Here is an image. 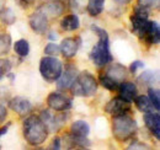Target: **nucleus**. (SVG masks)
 Listing matches in <instances>:
<instances>
[{
    "mask_svg": "<svg viewBox=\"0 0 160 150\" xmlns=\"http://www.w3.org/2000/svg\"><path fill=\"white\" fill-rule=\"evenodd\" d=\"M91 30L96 33L98 42L91 49L89 58L96 67H105L108 63L112 62V53L110 49V37L105 28H101L99 26L92 25Z\"/></svg>",
    "mask_w": 160,
    "mask_h": 150,
    "instance_id": "obj_1",
    "label": "nucleus"
},
{
    "mask_svg": "<svg viewBox=\"0 0 160 150\" xmlns=\"http://www.w3.org/2000/svg\"><path fill=\"white\" fill-rule=\"evenodd\" d=\"M48 132L40 116L31 114L23 121V138L32 147L43 144L48 138Z\"/></svg>",
    "mask_w": 160,
    "mask_h": 150,
    "instance_id": "obj_2",
    "label": "nucleus"
},
{
    "mask_svg": "<svg viewBox=\"0 0 160 150\" xmlns=\"http://www.w3.org/2000/svg\"><path fill=\"white\" fill-rule=\"evenodd\" d=\"M138 131V124L136 119L131 116V112L113 116L112 119V133L115 139L118 142H127L133 138Z\"/></svg>",
    "mask_w": 160,
    "mask_h": 150,
    "instance_id": "obj_3",
    "label": "nucleus"
},
{
    "mask_svg": "<svg viewBox=\"0 0 160 150\" xmlns=\"http://www.w3.org/2000/svg\"><path fill=\"white\" fill-rule=\"evenodd\" d=\"M99 84L95 76L89 72H84L78 74L73 84L70 85L72 95L75 97H91L96 94Z\"/></svg>",
    "mask_w": 160,
    "mask_h": 150,
    "instance_id": "obj_4",
    "label": "nucleus"
},
{
    "mask_svg": "<svg viewBox=\"0 0 160 150\" xmlns=\"http://www.w3.org/2000/svg\"><path fill=\"white\" fill-rule=\"evenodd\" d=\"M63 63L56 57H43L40 62V73L42 78L48 82L57 81L63 72Z\"/></svg>",
    "mask_w": 160,
    "mask_h": 150,
    "instance_id": "obj_5",
    "label": "nucleus"
},
{
    "mask_svg": "<svg viewBox=\"0 0 160 150\" xmlns=\"http://www.w3.org/2000/svg\"><path fill=\"white\" fill-rule=\"evenodd\" d=\"M131 22H132L133 33H136L140 39H143L147 25L149 22V10L137 5V8L134 9L133 15L131 16Z\"/></svg>",
    "mask_w": 160,
    "mask_h": 150,
    "instance_id": "obj_6",
    "label": "nucleus"
},
{
    "mask_svg": "<svg viewBox=\"0 0 160 150\" xmlns=\"http://www.w3.org/2000/svg\"><path fill=\"white\" fill-rule=\"evenodd\" d=\"M47 106L56 112H65L73 107V100L60 92H51L47 97Z\"/></svg>",
    "mask_w": 160,
    "mask_h": 150,
    "instance_id": "obj_7",
    "label": "nucleus"
},
{
    "mask_svg": "<svg viewBox=\"0 0 160 150\" xmlns=\"http://www.w3.org/2000/svg\"><path fill=\"white\" fill-rule=\"evenodd\" d=\"M40 117L43 121V123L46 124V127L48 128V131L51 132H56L60 129L68 119V117L63 112H60V114H53L49 110H43L41 112Z\"/></svg>",
    "mask_w": 160,
    "mask_h": 150,
    "instance_id": "obj_8",
    "label": "nucleus"
},
{
    "mask_svg": "<svg viewBox=\"0 0 160 150\" xmlns=\"http://www.w3.org/2000/svg\"><path fill=\"white\" fill-rule=\"evenodd\" d=\"M38 10L48 20L57 19L64 12L65 5H64V2L62 0H48L43 5H41L38 8Z\"/></svg>",
    "mask_w": 160,
    "mask_h": 150,
    "instance_id": "obj_9",
    "label": "nucleus"
},
{
    "mask_svg": "<svg viewBox=\"0 0 160 150\" xmlns=\"http://www.w3.org/2000/svg\"><path fill=\"white\" fill-rule=\"evenodd\" d=\"M78 74H79V72H78V68H77L75 64H73V63L65 64L64 72H62V74L57 80V88L59 90L69 89L70 85L73 84V81L75 80V78L78 76Z\"/></svg>",
    "mask_w": 160,
    "mask_h": 150,
    "instance_id": "obj_10",
    "label": "nucleus"
},
{
    "mask_svg": "<svg viewBox=\"0 0 160 150\" xmlns=\"http://www.w3.org/2000/svg\"><path fill=\"white\" fill-rule=\"evenodd\" d=\"M8 106H9L10 110H12L14 112H16L21 117L28 116L30 113L32 112V108H33L32 107V103L27 98H25L22 96H15V97H12L9 101V105Z\"/></svg>",
    "mask_w": 160,
    "mask_h": 150,
    "instance_id": "obj_11",
    "label": "nucleus"
},
{
    "mask_svg": "<svg viewBox=\"0 0 160 150\" xmlns=\"http://www.w3.org/2000/svg\"><path fill=\"white\" fill-rule=\"evenodd\" d=\"M28 25H30L31 30L37 35H44L48 31V19L41 12L40 10H37L30 15Z\"/></svg>",
    "mask_w": 160,
    "mask_h": 150,
    "instance_id": "obj_12",
    "label": "nucleus"
},
{
    "mask_svg": "<svg viewBox=\"0 0 160 150\" xmlns=\"http://www.w3.org/2000/svg\"><path fill=\"white\" fill-rule=\"evenodd\" d=\"M105 111L108 114H111L112 117L122 113H128L131 112V103L126 102L121 97H115L107 102V105L105 106Z\"/></svg>",
    "mask_w": 160,
    "mask_h": 150,
    "instance_id": "obj_13",
    "label": "nucleus"
},
{
    "mask_svg": "<svg viewBox=\"0 0 160 150\" xmlns=\"http://www.w3.org/2000/svg\"><path fill=\"white\" fill-rule=\"evenodd\" d=\"M80 44H81V41L79 37L64 38L59 46L60 53L64 56V58H73L78 53Z\"/></svg>",
    "mask_w": 160,
    "mask_h": 150,
    "instance_id": "obj_14",
    "label": "nucleus"
},
{
    "mask_svg": "<svg viewBox=\"0 0 160 150\" xmlns=\"http://www.w3.org/2000/svg\"><path fill=\"white\" fill-rule=\"evenodd\" d=\"M118 97H121L122 100H124L128 103H132L136 98V96L138 95V89L133 82H124L122 81L118 85Z\"/></svg>",
    "mask_w": 160,
    "mask_h": 150,
    "instance_id": "obj_15",
    "label": "nucleus"
},
{
    "mask_svg": "<svg viewBox=\"0 0 160 150\" xmlns=\"http://www.w3.org/2000/svg\"><path fill=\"white\" fill-rule=\"evenodd\" d=\"M144 123L150 133L160 139V114L159 112H147L144 113Z\"/></svg>",
    "mask_w": 160,
    "mask_h": 150,
    "instance_id": "obj_16",
    "label": "nucleus"
},
{
    "mask_svg": "<svg viewBox=\"0 0 160 150\" xmlns=\"http://www.w3.org/2000/svg\"><path fill=\"white\" fill-rule=\"evenodd\" d=\"M143 39L145 42H148L149 44H158L160 39V30H159V23L157 21H150L147 25Z\"/></svg>",
    "mask_w": 160,
    "mask_h": 150,
    "instance_id": "obj_17",
    "label": "nucleus"
},
{
    "mask_svg": "<svg viewBox=\"0 0 160 150\" xmlns=\"http://www.w3.org/2000/svg\"><path fill=\"white\" fill-rule=\"evenodd\" d=\"M105 74L107 75V76H110V78H111L112 80H115L116 82L121 84L122 81L126 80V78H127V75H128V72H127V68H126L124 65L117 63V64L111 65V67L106 70Z\"/></svg>",
    "mask_w": 160,
    "mask_h": 150,
    "instance_id": "obj_18",
    "label": "nucleus"
},
{
    "mask_svg": "<svg viewBox=\"0 0 160 150\" xmlns=\"http://www.w3.org/2000/svg\"><path fill=\"white\" fill-rule=\"evenodd\" d=\"M60 27L63 31H75L80 27V20L75 14H70L64 16L60 21Z\"/></svg>",
    "mask_w": 160,
    "mask_h": 150,
    "instance_id": "obj_19",
    "label": "nucleus"
},
{
    "mask_svg": "<svg viewBox=\"0 0 160 150\" xmlns=\"http://www.w3.org/2000/svg\"><path fill=\"white\" fill-rule=\"evenodd\" d=\"M90 133V126L85 121H75L72 123L70 134L74 137H88Z\"/></svg>",
    "mask_w": 160,
    "mask_h": 150,
    "instance_id": "obj_20",
    "label": "nucleus"
},
{
    "mask_svg": "<svg viewBox=\"0 0 160 150\" xmlns=\"http://www.w3.org/2000/svg\"><path fill=\"white\" fill-rule=\"evenodd\" d=\"M138 81L147 86H154L159 82V73L157 70H145L138 76Z\"/></svg>",
    "mask_w": 160,
    "mask_h": 150,
    "instance_id": "obj_21",
    "label": "nucleus"
},
{
    "mask_svg": "<svg viewBox=\"0 0 160 150\" xmlns=\"http://www.w3.org/2000/svg\"><path fill=\"white\" fill-rule=\"evenodd\" d=\"M133 102L136 103L137 108L139 110L140 112L147 113V112H154V111H155V108H154V106H153V103L150 102V100H149L148 96H144V95L138 96V95H137Z\"/></svg>",
    "mask_w": 160,
    "mask_h": 150,
    "instance_id": "obj_22",
    "label": "nucleus"
},
{
    "mask_svg": "<svg viewBox=\"0 0 160 150\" xmlns=\"http://www.w3.org/2000/svg\"><path fill=\"white\" fill-rule=\"evenodd\" d=\"M86 8L85 10L90 16H98L103 10L105 0H86Z\"/></svg>",
    "mask_w": 160,
    "mask_h": 150,
    "instance_id": "obj_23",
    "label": "nucleus"
},
{
    "mask_svg": "<svg viewBox=\"0 0 160 150\" xmlns=\"http://www.w3.org/2000/svg\"><path fill=\"white\" fill-rule=\"evenodd\" d=\"M68 144L70 148H80V149H88L90 147V140L88 137H74L69 134L68 137Z\"/></svg>",
    "mask_w": 160,
    "mask_h": 150,
    "instance_id": "obj_24",
    "label": "nucleus"
},
{
    "mask_svg": "<svg viewBox=\"0 0 160 150\" xmlns=\"http://www.w3.org/2000/svg\"><path fill=\"white\" fill-rule=\"evenodd\" d=\"M14 51H15V53L18 56L27 57L28 53H30V43H28V41H26L23 38L16 41L15 44H14Z\"/></svg>",
    "mask_w": 160,
    "mask_h": 150,
    "instance_id": "obj_25",
    "label": "nucleus"
},
{
    "mask_svg": "<svg viewBox=\"0 0 160 150\" xmlns=\"http://www.w3.org/2000/svg\"><path fill=\"white\" fill-rule=\"evenodd\" d=\"M11 48V36L9 33H0V57L9 53Z\"/></svg>",
    "mask_w": 160,
    "mask_h": 150,
    "instance_id": "obj_26",
    "label": "nucleus"
},
{
    "mask_svg": "<svg viewBox=\"0 0 160 150\" xmlns=\"http://www.w3.org/2000/svg\"><path fill=\"white\" fill-rule=\"evenodd\" d=\"M148 97H149L150 102L153 103L155 111L159 112V110H160V90L159 89H157V88L150 86V88L148 89Z\"/></svg>",
    "mask_w": 160,
    "mask_h": 150,
    "instance_id": "obj_27",
    "label": "nucleus"
},
{
    "mask_svg": "<svg viewBox=\"0 0 160 150\" xmlns=\"http://www.w3.org/2000/svg\"><path fill=\"white\" fill-rule=\"evenodd\" d=\"M100 84L102 88L110 90V91H116L118 89V82H116L115 80H112L110 76H107L106 74H102L100 76Z\"/></svg>",
    "mask_w": 160,
    "mask_h": 150,
    "instance_id": "obj_28",
    "label": "nucleus"
},
{
    "mask_svg": "<svg viewBox=\"0 0 160 150\" xmlns=\"http://www.w3.org/2000/svg\"><path fill=\"white\" fill-rule=\"evenodd\" d=\"M0 20H1L5 25H12V23L15 22V20H16V16H15L12 9H10V8H4V10H2L1 14H0Z\"/></svg>",
    "mask_w": 160,
    "mask_h": 150,
    "instance_id": "obj_29",
    "label": "nucleus"
},
{
    "mask_svg": "<svg viewBox=\"0 0 160 150\" xmlns=\"http://www.w3.org/2000/svg\"><path fill=\"white\" fill-rule=\"evenodd\" d=\"M59 53H60V48L58 44H56V43H48V44H46V47H44V54L57 57Z\"/></svg>",
    "mask_w": 160,
    "mask_h": 150,
    "instance_id": "obj_30",
    "label": "nucleus"
},
{
    "mask_svg": "<svg viewBox=\"0 0 160 150\" xmlns=\"http://www.w3.org/2000/svg\"><path fill=\"white\" fill-rule=\"evenodd\" d=\"M11 70V62L9 59H0V80Z\"/></svg>",
    "mask_w": 160,
    "mask_h": 150,
    "instance_id": "obj_31",
    "label": "nucleus"
},
{
    "mask_svg": "<svg viewBox=\"0 0 160 150\" xmlns=\"http://www.w3.org/2000/svg\"><path fill=\"white\" fill-rule=\"evenodd\" d=\"M158 5H159V0H138V6L144 8L147 10L158 8Z\"/></svg>",
    "mask_w": 160,
    "mask_h": 150,
    "instance_id": "obj_32",
    "label": "nucleus"
},
{
    "mask_svg": "<svg viewBox=\"0 0 160 150\" xmlns=\"http://www.w3.org/2000/svg\"><path fill=\"white\" fill-rule=\"evenodd\" d=\"M70 8L73 10H77V11H84V9L86 8L85 5V0H70Z\"/></svg>",
    "mask_w": 160,
    "mask_h": 150,
    "instance_id": "obj_33",
    "label": "nucleus"
},
{
    "mask_svg": "<svg viewBox=\"0 0 160 150\" xmlns=\"http://www.w3.org/2000/svg\"><path fill=\"white\" fill-rule=\"evenodd\" d=\"M144 67H145L144 62H142V60H134V62L129 65V72H131V73H133V74H136L138 70L143 69Z\"/></svg>",
    "mask_w": 160,
    "mask_h": 150,
    "instance_id": "obj_34",
    "label": "nucleus"
},
{
    "mask_svg": "<svg viewBox=\"0 0 160 150\" xmlns=\"http://www.w3.org/2000/svg\"><path fill=\"white\" fill-rule=\"evenodd\" d=\"M60 147H62V142H60V138L59 137H56L49 147V149H56V150H59Z\"/></svg>",
    "mask_w": 160,
    "mask_h": 150,
    "instance_id": "obj_35",
    "label": "nucleus"
},
{
    "mask_svg": "<svg viewBox=\"0 0 160 150\" xmlns=\"http://www.w3.org/2000/svg\"><path fill=\"white\" fill-rule=\"evenodd\" d=\"M6 117H8V110L5 106H2L0 103V124L6 119Z\"/></svg>",
    "mask_w": 160,
    "mask_h": 150,
    "instance_id": "obj_36",
    "label": "nucleus"
},
{
    "mask_svg": "<svg viewBox=\"0 0 160 150\" xmlns=\"http://www.w3.org/2000/svg\"><path fill=\"white\" fill-rule=\"evenodd\" d=\"M128 149H148V145L147 144H143V143H138V142H136V143H133L131 147H128Z\"/></svg>",
    "mask_w": 160,
    "mask_h": 150,
    "instance_id": "obj_37",
    "label": "nucleus"
},
{
    "mask_svg": "<svg viewBox=\"0 0 160 150\" xmlns=\"http://www.w3.org/2000/svg\"><path fill=\"white\" fill-rule=\"evenodd\" d=\"M12 123L11 122H8L5 126H2L1 128H0V137H2V135H5L8 132H9V128H10V126H11Z\"/></svg>",
    "mask_w": 160,
    "mask_h": 150,
    "instance_id": "obj_38",
    "label": "nucleus"
},
{
    "mask_svg": "<svg viewBox=\"0 0 160 150\" xmlns=\"http://www.w3.org/2000/svg\"><path fill=\"white\" fill-rule=\"evenodd\" d=\"M47 37H48V39H51V41H57L58 39V33L56 31H49L48 35H47Z\"/></svg>",
    "mask_w": 160,
    "mask_h": 150,
    "instance_id": "obj_39",
    "label": "nucleus"
},
{
    "mask_svg": "<svg viewBox=\"0 0 160 150\" xmlns=\"http://www.w3.org/2000/svg\"><path fill=\"white\" fill-rule=\"evenodd\" d=\"M32 1H33V0H19V2H20L22 6H27V5H30Z\"/></svg>",
    "mask_w": 160,
    "mask_h": 150,
    "instance_id": "obj_40",
    "label": "nucleus"
},
{
    "mask_svg": "<svg viewBox=\"0 0 160 150\" xmlns=\"http://www.w3.org/2000/svg\"><path fill=\"white\" fill-rule=\"evenodd\" d=\"M117 4H121V5H126V4H128V2H131L132 0H115Z\"/></svg>",
    "mask_w": 160,
    "mask_h": 150,
    "instance_id": "obj_41",
    "label": "nucleus"
},
{
    "mask_svg": "<svg viewBox=\"0 0 160 150\" xmlns=\"http://www.w3.org/2000/svg\"><path fill=\"white\" fill-rule=\"evenodd\" d=\"M4 8H5V0H0V14L4 10Z\"/></svg>",
    "mask_w": 160,
    "mask_h": 150,
    "instance_id": "obj_42",
    "label": "nucleus"
}]
</instances>
